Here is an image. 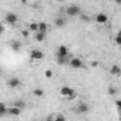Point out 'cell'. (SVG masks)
Wrapping results in <instances>:
<instances>
[{
  "label": "cell",
  "mask_w": 121,
  "mask_h": 121,
  "mask_svg": "<svg viewBox=\"0 0 121 121\" xmlns=\"http://www.w3.org/2000/svg\"><path fill=\"white\" fill-rule=\"evenodd\" d=\"M115 105H117V108L120 110V108H121V100H115Z\"/></svg>",
  "instance_id": "cell-27"
},
{
  "label": "cell",
  "mask_w": 121,
  "mask_h": 121,
  "mask_svg": "<svg viewBox=\"0 0 121 121\" xmlns=\"http://www.w3.org/2000/svg\"><path fill=\"white\" fill-rule=\"evenodd\" d=\"M97 66H98V61H93L91 63V67H97Z\"/></svg>",
  "instance_id": "cell-29"
},
{
  "label": "cell",
  "mask_w": 121,
  "mask_h": 121,
  "mask_svg": "<svg viewBox=\"0 0 121 121\" xmlns=\"http://www.w3.org/2000/svg\"><path fill=\"white\" fill-rule=\"evenodd\" d=\"M33 94H34L36 97H43V95H44V90H43V88H34V90H33Z\"/></svg>",
  "instance_id": "cell-20"
},
{
  "label": "cell",
  "mask_w": 121,
  "mask_h": 121,
  "mask_svg": "<svg viewBox=\"0 0 121 121\" xmlns=\"http://www.w3.org/2000/svg\"><path fill=\"white\" fill-rule=\"evenodd\" d=\"M27 30H29L30 33H37V23H34V22L29 23V26H27Z\"/></svg>",
  "instance_id": "cell-17"
},
{
  "label": "cell",
  "mask_w": 121,
  "mask_h": 121,
  "mask_svg": "<svg viewBox=\"0 0 121 121\" xmlns=\"http://www.w3.org/2000/svg\"><path fill=\"white\" fill-rule=\"evenodd\" d=\"M69 60H70V57H57L56 61L60 66H66V64H69Z\"/></svg>",
  "instance_id": "cell-14"
},
{
  "label": "cell",
  "mask_w": 121,
  "mask_h": 121,
  "mask_svg": "<svg viewBox=\"0 0 121 121\" xmlns=\"http://www.w3.org/2000/svg\"><path fill=\"white\" fill-rule=\"evenodd\" d=\"M115 44H118V46L121 44V36H120V34L115 36Z\"/></svg>",
  "instance_id": "cell-26"
},
{
  "label": "cell",
  "mask_w": 121,
  "mask_h": 121,
  "mask_svg": "<svg viewBox=\"0 0 121 121\" xmlns=\"http://www.w3.org/2000/svg\"><path fill=\"white\" fill-rule=\"evenodd\" d=\"M34 37H36V40H37L39 43H41V41H44V40H46V34H43V33H36V34H34Z\"/></svg>",
  "instance_id": "cell-19"
},
{
  "label": "cell",
  "mask_w": 121,
  "mask_h": 121,
  "mask_svg": "<svg viewBox=\"0 0 121 121\" xmlns=\"http://www.w3.org/2000/svg\"><path fill=\"white\" fill-rule=\"evenodd\" d=\"M44 121H53V115H50V117H47Z\"/></svg>",
  "instance_id": "cell-30"
},
{
  "label": "cell",
  "mask_w": 121,
  "mask_h": 121,
  "mask_svg": "<svg viewBox=\"0 0 121 121\" xmlns=\"http://www.w3.org/2000/svg\"><path fill=\"white\" fill-rule=\"evenodd\" d=\"M80 19H81L83 22H87V23L90 22V17H88L87 14H84V13H81V14H80Z\"/></svg>",
  "instance_id": "cell-24"
},
{
  "label": "cell",
  "mask_w": 121,
  "mask_h": 121,
  "mask_svg": "<svg viewBox=\"0 0 121 121\" xmlns=\"http://www.w3.org/2000/svg\"><path fill=\"white\" fill-rule=\"evenodd\" d=\"M44 76H46V78H51V77H53V70H50V69L46 70V71H44Z\"/></svg>",
  "instance_id": "cell-22"
},
{
  "label": "cell",
  "mask_w": 121,
  "mask_h": 121,
  "mask_svg": "<svg viewBox=\"0 0 121 121\" xmlns=\"http://www.w3.org/2000/svg\"><path fill=\"white\" fill-rule=\"evenodd\" d=\"M53 121H67V118L61 114H57L56 117H53Z\"/></svg>",
  "instance_id": "cell-21"
},
{
  "label": "cell",
  "mask_w": 121,
  "mask_h": 121,
  "mask_svg": "<svg viewBox=\"0 0 121 121\" xmlns=\"http://www.w3.org/2000/svg\"><path fill=\"white\" fill-rule=\"evenodd\" d=\"M47 30H48V24H47L46 22H40V23H37V33H43V34H46Z\"/></svg>",
  "instance_id": "cell-10"
},
{
  "label": "cell",
  "mask_w": 121,
  "mask_h": 121,
  "mask_svg": "<svg viewBox=\"0 0 121 121\" xmlns=\"http://www.w3.org/2000/svg\"><path fill=\"white\" fill-rule=\"evenodd\" d=\"M57 57H69V48H67V46L61 44V46L57 47V50H56V58Z\"/></svg>",
  "instance_id": "cell-6"
},
{
  "label": "cell",
  "mask_w": 121,
  "mask_h": 121,
  "mask_svg": "<svg viewBox=\"0 0 121 121\" xmlns=\"http://www.w3.org/2000/svg\"><path fill=\"white\" fill-rule=\"evenodd\" d=\"M90 111V107H88V104L87 103H84V101H80L78 104H77V107H76V112L77 114H87Z\"/></svg>",
  "instance_id": "cell-4"
},
{
  "label": "cell",
  "mask_w": 121,
  "mask_h": 121,
  "mask_svg": "<svg viewBox=\"0 0 121 121\" xmlns=\"http://www.w3.org/2000/svg\"><path fill=\"white\" fill-rule=\"evenodd\" d=\"M67 24V20L64 19V17H57L56 20H54V26L56 27H64Z\"/></svg>",
  "instance_id": "cell-12"
},
{
  "label": "cell",
  "mask_w": 121,
  "mask_h": 121,
  "mask_svg": "<svg viewBox=\"0 0 121 121\" xmlns=\"http://www.w3.org/2000/svg\"><path fill=\"white\" fill-rule=\"evenodd\" d=\"M3 33H4V27H3V26H2V24H0V36H2V34H3Z\"/></svg>",
  "instance_id": "cell-28"
},
{
  "label": "cell",
  "mask_w": 121,
  "mask_h": 121,
  "mask_svg": "<svg viewBox=\"0 0 121 121\" xmlns=\"http://www.w3.org/2000/svg\"><path fill=\"white\" fill-rule=\"evenodd\" d=\"M95 22H97V23L104 24V23H107V22H108V17H107V14H104V13H98V14L95 16Z\"/></svg>",
  "instance_id": "cell-11"
},
{
  "label": "cell",
  "mask_w": 121,
  "mask_h": 121,
  "mask_svg": "<svg viewBox=\"0 0 121 121\" xmlns=\"http://www.w3.org/2000/svg\"><path fill=\"white\" fill-rule=\"evenodd\" d=\"M0 74H2V70H0Z\"/></svg>",
  "instance_id": "cell-31"
},
{
  "label": "cell",
  "mask_w": 121,
  "mask_h": 121,
  "mask_svg": "<svg viewBox=\"0 0 121 121\" xmlns=\"http://www.w3.org/2000/svg\"><path fill=\"white\" fill-rule=\"evenodd\" d=\"M4 22H6L7 24H10V26H14V24L19 22V16H17L16 13H13V12H7L6 16H4Z\"/></svg>",
  "instance_id": "cell-3"
},
{
  "label": "cell",
  "mask_w": 121,
  "mask_h": 121,
  "mask_svg": "<svg viewBox=\"0 0 121 121\" xmlns=\"http://www.w3.org/2000/svg\"><path fill=\"white\" fill-rule=\"evenodd\" d=\"M30 58L34 60V61H37V60H43L44 58V53L41 50H39V48H33L30 51Z\"/></svg>",
  "instance_id": "cell-7"
},
{
  "label": "cell",
  "mask_w": 121,
  "mask_h": 121,
  "mask_svg": "<svg viewBox=\"0 0 121 121\" xmlns=\"http://www.w3.org/2000/svg\"><path fill=\"white\" fill-rule=\"evenodd\" d=\"M7 114L9 115H12V117H19L20 114H22V110L20 108H17V107H7Z\"/></svg>",
  "instance_id": "cell-9"
},
{
  "label": "cell",
  "mask_w": 121,
  "mask_h": 121,
  "mask_svg": "<svg viewBox=\"0 0 121 121\" xmlns=\"http://www.w3.org/2000/svg\"><path fill=\"white\" fill-rule=\"evenodd\" d=\"M10 47H12L13 51H20V48H22V43L17 41V40H12V41H10Z\"/></svg>",
  "instance_id": "cell-13"
},
{
  "label": "cell",
  "mask_w": 121,
  "mask_h": 121,
  "mask_svg": "<svg viewBox=\"0 0 121 121\" xmlns=\"http://www.w3.org/2000/svg\"><path fill=\"white\" fill-rule=\"evenodd\" d=\"M117 91H118V90H117L115 87H108V94H110V95H114V94H117Z\"/></svg>",
  "instance_id": "cell-23"
},
{
  "label": "cell",
  "mask_w": 121,
  "mask_h": 121,
  "mask_svg": "<svg viewBox=\"0 0 121 121\" xmlns=\"http://www.w3.org/2000/svg\"><path fill=\"white\" fill-rule=\"evenodd\" d=\"M20 84H22V81L17 77H12V78L7 80V86L10 88H17V87H20Z\"/></svg>",
  "instance_id": "cell-8"
},
{
  "label": "cell",
  "mask_w": 121,
  "mask_h": 121,
  "mask_svg": "<svg viewBox=\"0 0 121 121\" xmlns=\"http://www.w3.org/2000/svg\"><path fill=\"white\" fill-rule=\"evenodd\" d=\"M12 107H17V108H20V110H23V108L26 107V103H24L23 100H16V101H13V104H12Z\"/></svg>",
  "instance_id": "cell-15"
},
{
  "label": "cell",
  "mask_w": 121,
  "mask_h": 121,
  "mask_svg": "<svg viewBox=\"0 0 121 121\" xmlns=\"http://www.w3.org/2000/svg\"><path fill=\"white\" fill-rule=\"evenodd\" d=\"M60 94H61L63 97H66V98H69V100H73L77 95L76 94V90L71 88V87H67V86H64V87L60 88Z\"/></svg>",
  "instance_id": "cell-1"
},
{
  "label": "cell",
  "mask_w": 121,
  "mask_h": 121,
  "mask_svg": "<svg viewBox=\"0 0 121 121\" xmlns=\"http://www.w3.org/2000/svg\"><path fill=\"white\" fill-rule=\"evenodd\" d=\"M110 73L112 74V76H120L121 74V69H120V66H112L111 69H110Z\"/></svg>",
  "instance_id": "cell-16"
},
{
  "label": "cell",
  "mask_w": 121,
  "mask_h": 121,
  "mask_svg": "<svg viewBox=\"0 0 121 121\" xmlns=\"http://www.w3.org/2000/svg\"><path fill=\"white\" fill-rule=\"evenodd\" d=\"M7 114V105L4 103H0V117H4Z\"/></svg>",
  "instance_id": "cell-18"
},
{
  "label": "cell",
  "mask_w": 121,
  "mask_h": 121,
  "mask_svg": "<svg viewBox=\"0 0 121 121\" xmlns=\"http://www.w3.org/2000/svg\"><path fill=\"white\" fill-rule=\"evenodd\" d=\"M66 13H67V16H70V17H76V16H80V14H81V9H80L78 4H70V6H67Z\"/></svg>",
  "instance_id": "cell-2"
},
{
  "label": "cell",
  "mask_w": 121,
  "mask_h": 121,
  "mask_svg": "<svg viewBox=\"0 0 121 121\" xmlns=\"http://www.w3.org/2000/svg\"><path fill=\"white\" fill-rule=\"evenodd\" d=\"M69 66L71 67V69H81L83 67V61H81V58L80 57H71L70 60H69Z\"/></svg>",
  "instance_id": "cell-5"
},
{
  "label": "cell",
  "mask_w": 121,
  "mask_h": 121,
  "mask_svg": "<svg viewBox=\"0 0 121 121\" xmlns=\"http://www.w3.org/2000/svg\"><path fill=\"white\" fill-rule=\"evenodd\" d=\"M29 34H30V31H29L27 29H26V30H22V36H23V37H29Z\"/></svg>",
  "instance_id": "cell-25"
}]
</instances>
